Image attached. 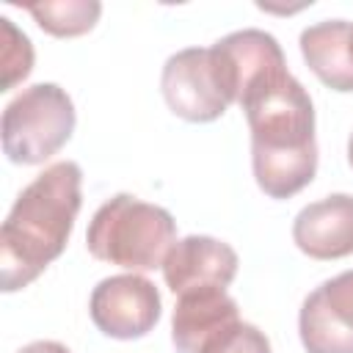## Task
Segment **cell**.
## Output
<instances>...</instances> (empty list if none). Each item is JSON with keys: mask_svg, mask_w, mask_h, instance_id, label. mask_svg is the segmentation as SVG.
Segmentation results:
<instances>
[{"mask_svg": "<svg viewBox=\"0 0 353 353\" xmlns=\"http://www.w3.org/2000/svg\"><path fill=\"white\" fill-rule=\"evenodd\" d=\"M174 243V215L130 193H116L108 199L94 212L85 232V245L94 259L119 265L132 273L163 268Z\"/></svg>", "mask_w": 353, "mask_h": 353, "instance_id": "obj_3", "label": "cell"}, {"mask_svg": "<svg viewBox=\"0 0 353 353\" xmlns=\"http://www.w3.org/2000/svg\"><path fill=\"white\" fill-rule=\"evenodd\" d=\"M295 245L312 259H342L353 254V196L331 193L306 204L292 221Z\"/></svg>", "mask_w": 353, "mask_h": 353, "instance_id": "obj_9", "label": "cell"}, {"mask_svg": "<svg viewBox=\"0 0 353 353\" xmlns=\"http://www.w3.org/2000/svg\"><path fill=\"white\" fill-rule=\"evenodd\" d=\"M251 130V165L270 199L301 193L317 174L314 105L287 66L251 83L240 102Z\"/></svg>", "mask_w": 353, "mask_h": 353, "instance_id": "obj_1", "label": "cell"}, {"mask_svg": "<svg viewBox=\"0 0 353 353\" xmlns=\"http://www.w3.org/2000/svg\"><path fill=\"white\" fill-rule=\"evenodd\" d=\"M83 204V171L74 160L47 165L22 188L0 229V284L17 292L55 262Z\"/></svg>", "mask_w": 353, "mask_h": 353, "instance_id": "obj_2", "label": "cell"}, {"mask_svg": "<svg viewBox=\"0 0 353 353\" xmlns=\"http://www.w3.org/2000/svg\"><path fill=\"white\" fill-rule=\"evenodd\" d=\"M74 121V102L61 85L33 83L3 110V152L17 165H39L66 146Z\"/></svg>", "mask_w": 353, "mask_h": 353, "instance_id": "obj_4", "label": "cell"}, {"mask_svg": "<svg viewBox=\"0 0 353 353\" xmlns=\"http://www.w3.org/2000/svg\"><path fill=\"white\" fill-rule=\"evenodd\" d=\"M88 314L94 325L110 339H141L157 325L163 301L146 276L119 273L102 279L94 287Z\"/></svg>", "mask_w": 353, "mask_h": 353, "instance_id": "obj_6", "label": "cell"}, {"mask_svg": "<svg viewBox=\"0 0 353 353\" xmlns=\"http://www.w3.org/2000/svg\"><path fill=\"white\" fill-rule=\"evenodd\" d=\"M237 317V301L226 290H201L179 295L171 314V342L179 353H199L215 331H221Z\"/></svg>", "mask_w": 353, "mask_h": 353, "instance_id": "obj_11", "label": "cell"}, {"mask_svg": "<svg viewBox=\"0 0 353 353\" xmlns=\"http://www.w3.org/2000/svg\"><path fill=\"white\" fill-rule=\"evenodd\" d=\"M3 25V83L0 91H11L19 80H25L33 69V47L30 39L17 30L8 17H0Z\"/></svg>", "mask_w": 353, "mask_h": 353, "instance_id": "obj_13", "label": "cell"}, {"mask_svg": "<svg viewBox=\"0 0 353 353\" xmlns=\"http://www.w3.org/2000/svg\"><path fill=\"white\" fill-rule=\"evenodd\" d=\"M237 251L210 234H188L176 240L163 262L165 287L179 298L201 290H226L237 276Z\"/></svg>", "mask_w": 353, "mask_h": 353, "instance_id": "obj_8", "label": "cell"}, {"mask_svg": "<svg viewBox=\"0 0 353 353\" xmlns=\"http://www.w3.org/2000/svg\"><path fill=\"white\" fill-rule=\"evenodd\" d=\"M301 55L306 66L334 91H353V22L323 19L301 33Z\"/></svg>", "mask_w": 353, "mask_h": 353, "instance_id": "obj_10", "label": "cell"}, {"mask_svg": "<svg viewBox=\"0 0 353 353\" xmlns=\"http://www.w3.org/2000/svg\"><path fill=\"white\" fill-rule=\"evenodd\" d=\"M347 163H350V168H353V132H350V138H347Z\"/></svg>", "mask_w": 353, "mask_h": 353, "instance_id": "obj_16", "label": "cell"}, {"mask_svg": "<svg viewBox=\"0 0 353 353\" xmlns=\"http://www.w3.org/2000/svg\"><path fill=\"white\" fill-rule=\"evenodd\" d=\"M306 353H353V270L314 287L298 312Z\"/></svg>", "mask_w": 353, "mask_h": 353, "instance_id": "obj_7", "label": "cell"}, {"mask_svg": "<svg viewBox=\"0 0 353 353\" xmlns=\"http://www.w3.org/2000/svg\"><path fill=\"white\" fill-rule=\"evenodd\" d=\"M160 88L171 113L193 124L221 119L234 102L212 47H185L174 52L163 66Z\"/></svg>", "mask_w": 353, "mask_h": 353, "instance_id": "obj_5", "label": "cell"}, {"mask_svg": "<svg viewBox=\"0 0 353 353\" xmlns=\"http://www.w3.org/2000/svg\"><path fill=\"white\" fill-rule=\"evenodd\" d=\"M17 353H72V350H69L66 345L55 342V339H36V342L19 347Z\"/></svg>", "mask_w": 353, "mask_h": 353, "instance_id": "obj_15", "label": "cell"}, {"mask_svg": "<svg viewBox=\"0 0 353 353\" xmlns=\"http://www.w3.org/2000/svg\"><path fill=\"white\" fill-rule=\"evenodd\" d=\"M28 14L36 19V25L58 39H74L88 33L99 14H102V3L97 0H44V3H30Z\"/></svg>", "mask_w": 353, "mask_h": 353, "instance_id": "obj_12", "label": "cell"}, {"mask_svg": "<svg viewBox=\"0 0 353 353\" xmlns=\"http://www.w3.org/2000/svg\"><path fill=\"white\" fill-rule=\"evenodd\" d=\"M199 353H270V339L254 323L237 317L221 331H215Z\"/></svg>", "mask_w": 353, "mask_h": 353, "instance_id": "obj_14", "label": "cell"}]
</instances>
